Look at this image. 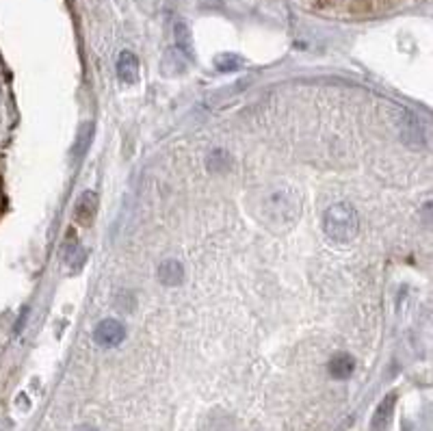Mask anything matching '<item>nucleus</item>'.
<instances>
[{
    "instance_id": "obj_2",
    "label": "nucleus",
    "mask_w": 433,
    "mask_h": 431,
    "mask_svg": "<svg viewBox=\"0 0 433 431\" xmlns=\"http://www.w3.org/2000/svg\"><path fill=\"white\" fill-rule=\"evenodd\" d=\"M267 217L286 221L288 225L299 217V197L290 189H277L267 197Z\"/></svg>"
},
{
    "instance_id": "obj_12",
    "label": "nucleus",
    "mask_w": 433,
    "mask_h": 431,
    "mask_svg": "<svg viewBox=\"0 0 433 431\" xmlns=\"http://www.w3.org/2000/svg\"><path fill=\"white\" fill-rule=\"evenodd\" d=\"M176 46H178V50H184L191 57V37H189V28L184 22L176 24Z\"/></svg>"
},
{
    "instance_id": "obj_3",
    "label": "nucleus",
    "mask_w": 433,
    "mask_h": 431,
    "mask_svg": "<svg viewBox=\"0 0 433 431\" xmlns=\"http://www.w3.org/2000/svg\"><path fill=\"white\" fill-rule=\"evenodd\" d=\"M123 338H126V328H123L121 323L115 321V319H104V321H100L98 328L94 330V341H96V345L106 347V349L121 345Z\"/></svg>"
},
{
    "instance_id": "obj_13",
    "label": "nucleus",
    "mask_w": 433,
    "mask_h": 431,
    "mask_svg": "<svg viewBox=\"0 0 433 431\" xmlns=\"http://www.w3.org/2000/svg\"><path fill=\"white\" fill-rule=\"evenodd\" d=\"M208 167L212 169H223V167H228V154L225 152H221V150H214L212 154H210V159H208Z\"/></svg>"
},
{
    "instance_id": "obj_8",
    "label": "nucleus",
    "mask_w": 433,
    "mask_h": 431,
    "mask_svg": "<svg viewBox=\"0 0 433 431\" xmlns=\"http://www.w3.org/2000/svg\"><path fill=\"white\" fill-rule=\"evenodd\" d=\"M159 282L163 286H178L184 280V267L178 263V260H165V263L159 267Z\"/></svg>"
},
{
    "instance_id": "obj_11",
    "label": "nucleus",
    "mask_w": 433,
    "mask_h": 431,
    "mask_svg": "<svg viewBox=\"0 0 433 431\" xmlns=\"http://www.w3.org/2000/svg\"><path fill=\"white\" fill-rule=\"evenodd\" d=\"M214 66L221 72H234V70L243 68V59L236 54H219L214 59Z\"/></svg>"
},
{
    "instance_id": "obj_1",
    "label": "nucleus",
    "mask_w": 433,
    "mask_h": 431,
    "mask_svg": "<svg viewBox=\"0 0 433 431\" xmlns=\"http://www.w3.org/2000/svg\"><path fill=\"white\" fill-rule=\"evenodd\" d=\"M323 230L336 243H349L360 232L358 210L347 202H338L330 206L323 214Z\"/></svg>"
},
{
    "instance_id": "obj_6",
    "label": "nucleus",
    "mask_w": 433,
    "mask_h": 431,
    "mask_svg": "<svg viewBox=\"0 0 433 431\" xmlns=\"http://www.w3.org/2000/svg\"><path fill=\"white\" fill-rule=\"evenodd\" d=\"M117 79L126 85H134L139 81V59L134 52L123 50L117 57Z\"/></svg>"
},
{
    "instance_id": "obj_5",
    "label": "nucleus",
    "mask_w": 433,
    "mask_h": 431,
    "mask_svg": "<svg viewBox=\"0 0 433 431\" xmlns=\"http://www.w3.org/2000/svg\"><path fill=\"white\" fill-rule=\"evenodd\" d=\"M394 408H396V392L385 394L379 401L373 419H370V431H385L388 429L390 423H392V417H394Z\"/></svg>"
},
{
    "instance_id": "obj_10",
    "label": "nucleus",
    "mask_w": 433,
    "mask_h": 431,
    "mask_svg": "<svg viewBox=\"0 0 433 431\" xmlns=\"http://www.w3.org/2000/svg\"><path fill=\"white\" fill-rule=\"evenodd\" d=\"M70 243H72V250L68 248L66 254H63V258H66V263H68V267H70L72 271H79V269L85 265L87 252L81 248L79 241H76V239H70Z\"/></svg>"
},
{
    "instance_id": "obj_4",
    "label": "nucleus",
    "mask_w": 433,
    "mask_h": 431,
    "mask_svg": "<svg viewBox=\"0 0 433 431\" xmlns=\"http://www.w3.org/2000/svg\"><path fill=\"white\" fill-rule=\"evenodd\" d=\"M98 214V193L96 191H83L74 204V217L81 225H91Z\"/></svg>"
},
{
    "instance_id": "obj_14",
    "label": "nucleus",
    "mask_w": 433,
    "mask_h": 431,
    "mask_svg": "<svg viewBox=\"0 0 433 431\" xmlns=\"http://www.w3.org/2000/svg\"><path fill=\"white\" fill-rule=\"evenodd\" d=\"M76 431H98V429H96V427H89V425H81Z\"/></svg>"
},
{
    "instance_id": "obj_9",
    "label": "nucleus",
    "mask_w": 433,
    "mask_h": 431,
    "mask_svg": "<svg viewBox=\"0 0 433 431\" xmlns=\"http://www.w3.org/2000/svg\"><path fill=\"white\" fill-rule=\"evenodd\" d=\"M91 139H94V124L91 121H85V124L79 128V134H76L74 146H72V159L81 161L85 157V152L91 146Z\"/></svg>"
},
{
    "instance_id": "obj_7",
    "label": "nucleus",
    "mask_w": 433,
    "mask_h": 431,
    "mask_svg": "<svg viewBox=\"0 0 433 431\" xmlns=\"http://www.w3.org/2000/svg\"><path fill=\"white\" fill-rule=\"evenodd\" d=\"M353 371H355V360H353V356H349V353H336L328 364V373L338 381L349 379L353 375Z\"/></svg>"
}]
</instances>
